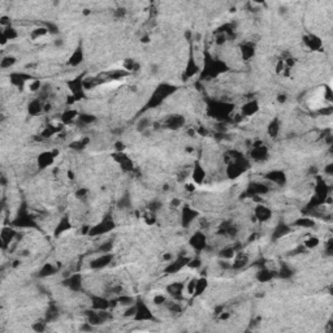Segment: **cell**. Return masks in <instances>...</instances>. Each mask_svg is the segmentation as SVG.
I'll list each match as a JSON object with an SVG mask.
<instances>
[{"label": "cell", "instance_id": "obj_1", "mask_svg": "<svg viewBox=\"0 0 333 333\" xmlns=\"http://www.w3.org/2000/svg\"><path fill=\"white\" fill-rule=\"evenodd\" d=\"M256 216L259 217V220H267L271 216V211L267 207H259L256 209Z\"/></svg>", "mask_w": 333, "mask_h": 333}, {"label": "cell", "instance_id": "obj_2", "mask_svg": "<svg viewBox=\"0 0 333 333\" xmlns=\"http://www.w3.org/2000/svg\"><path fill=\"white\" fill-rule=\"evenodd\" d=\"M203 178H204V173L202 169H200V166H198V168H195V171H194V180L198 182H202Z\"/></svg>", "mask_w": 333, "mask_h": 333}, {"label": "cell", "instance_id": "obj_3", "mask_svg": "<svg viewBox=\"0 0 333 333\" xmlns=\"http://www.w3.org/2000/svg\"><path fill=\"white\" fill-rule=\"evenodd\" d=\"M163 302H165V298H164V297H155V303L160 304V303H163Z\"/></svg>", "mask_w": 333, "mask_h": 333}]
</instances>
